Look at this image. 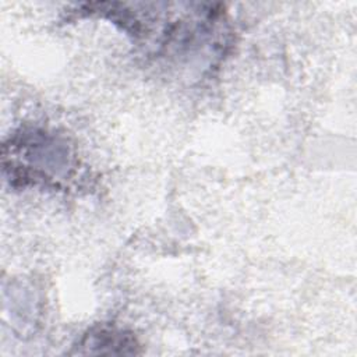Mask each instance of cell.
I'll return each instance as SVG.
<instances>
[{
	"mask_svg": "<svg viewBox=\"0 0 357 357\" xmlns=\"http://www.w3.org/2000/svg\"><path fill=\"white\" fill-rule=\"evenodd\" d=\"M79 354H137L139 353L137 339L116 326H95L89 329L78 342Z\"/></svg>",
	"mask_w": 357,
	"mask_h": 357,
	"instance_id": "cell-1",
	"label": "cell"
}]
</instances>
